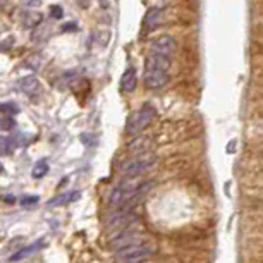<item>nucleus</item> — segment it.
<instances>
[{"instance_id": "obj_1", "label": "nucleus", "mask_w": 263, "mask_h": 263, "mask_svg": "<svg viewBox=\"0 0 263 263\" xmlns=\"http://www.w3.org/2000/svg\"><path fill=\"white\" fill-rule=\"evenodd\" d=\"M152 186H153L152 181L138 182L134 179L121 182V184H117L112 189L110 198H108V205L114 210H122V208L131 210L150 191Z\"/></svg>"}, {"instance_id": "obj_2", "label": "nucleus", "mask_w": 263, "mask_h": 263, "mask_svg": "<svg viewBox=\"0 0 263 263\" xmlns=\"http://www.w3.org/2000/svg\"><path fill=\"white\" fill-rule=\"evenodd\" d=\"M157 251V246L148 239H143L131 246H126L122 250L114 251L115 263H143L152 258Z\"/></svg>"}, {"instance_id": "obj_3", "label": "nucleus", "mask_w": 263, "mask_h": 263, "mask_svg": "<svg viewBox=\"0 0 263 263\" xmlns=\"http://www.w3.org/2000/svg\"><path fill=\"white\" fill-rule=\"evenodd\" d=\"M143 239H146V237H145V234H143V229H141V226H139V222L131 224V226L124 227V229L108 232V246L114 251L122 250V248H126V246H131V244H136Z\"/></svg>"}, {"instance_id": "obj_4", "label": "nucleus", "mask_w": 263, "mask_h": 263, "mask_svg": "<svg viewBox=\"0 0 263 263\" xmlns=\"http://www.w3.org/2000/svg\"><path fill=\"white\" fill-rule=\"evenodd\" d=\"M157 164V157L153 152H143L138 155L131 157L129 160H126L122 165L121 172L128 179H138L139 175L146 174L148 170H152Z\"/></svg>"}, {"instance_id": "obj_5", "label": "nucleus", "mask_w": 263, "mask_h": 263, "mask_svg": "<svg viewBox=\"0 0 263 263\" xmlns=\"http://www.w3.org/2000/svg\"><path fill=\"white\" fill-rule=\"evenodd\" d=\"M153 119H155V108L148 103L143 105L138 112H134V114L129 117L128 128H126L128 129V134L129 136H139L150 124H152Z\"/></svg>"}, {"instance_id": "obj_6", "label": "nucleus", "mask_w": 263, "mask_h": 263, "mask_svg": "<svg viewBox=\"0 0 263 263\" xmlns=\"http://www.w3.org/2000/svg\"><path fill=\"white\" fill-rule=\"evenodd\" d=\"M175 50H177V45H175L174 38L169 36V34H164V36H159L152 41V54L170 59L175 54Z\"/></svg>"}, {"instance_id": "obj_7", "label": "nucleus", "mask_w": 263, "mask_h": 263, "mask_svg": "<svg viewBox=\"0 0 263 263\" xmlns=\"http://www.w3.org/2000/svg\"><path fill=\"white\" fill-rule=\"evenodd\" d=\"M145 86L150 90H160L169 83V72L167 71H153V69H146L145 71Z\"/></svg>"}, {"instance_id": "obj_8", "label": "nucleus", "mask_w": 263, "mask_h": 263, "mask_svg": "<svg viewBox=\"0 0 263 263\" xmlns=\"http://www.w3.org/2000/svg\"><path fill=\"white\" fill-rule=\"evenodd\" d=\"M162 16H164V9L162 7H152V9L146 12L145 19H143V30L145 31H153L160 26L162 23Z\"/></svg>"}, {"instance_id": "obj_9", "label": "nucleus", "mask_w": 263, "mask_h": 263, "mask_svg": "<svg viewBox=\"0 0 263 263\" xmlns=\"http://www.w3.org/2000/svg\"><path fill=\"white\" fill-rule=\"evenodd\" d=\"M145 67L146 69H153V71H167L170 69V59L162 57V55L157 54H150L145 61Z\"/></svg>"}, {"instance_id": "obj_10", "label": "nucleus", "mask_w": 263, "mask_h": 263, "mask_svg": "<svg viewBox=\"0 0 263 263\" xmlns=\"http://www.w3.org/2000/svg\"><path fill=\"white\" fill-rule=\"evenodd\" d=\"M136 86H138L136 69H134V67L126 69L124 74H122V78H121V90L124 91V93H131V91L136 90Z\"/></svg>"}, {"instance_id": "obj_11", "label": "nucleus", "mask_w": 263, "mask_h": 263, "mask_svg": "<svg viewBox=\"0 0 263 263\" xmlns=\"http://www.w3.org/2000/svg\"><path fill=\"white\" fill-rule=\"evenodd\" d=\"M19 88L28 97H34V95L40 93V83H38V79L34 76H24V78H21Z\"/></svg>"}, {"instance_id": "obj_12", "label": "nucleus", "mask_w": 263, "mask_h": 263, "mask_svg": "<svg viewBox=\"0 0 263 263\" xmlns=\"http://www.w3.org/2000/svg\"><path fill=\"white\" fill-rule=\"evenodd\" d=\"M79 198V193L74 191V193H66V195H59L55 196V198H52L50 201H48V206H59V205H67V203H72L74 199Z\"/></svg>"}, {"instance_id": "obj_13", "label": "nucleus", "mask_w": 263, "mask_h": 263, "mask_svg": "<svg viewBox=\"0 0 263 263\" xmlns=\"http://www.w3.org/2000/svg\"><path fill=\"white\" fill-rule=\"evenodd\" d=\"M41 246H43L41 243H34V244H31V246H28V248H23V250H19L17 253H14L12 257L9 258V260H10V262L23 260V258H26V257H30V255H33L34 251H38Z\"/></svg>"}, {"instance_id": "obj_14", "label": "nucleus", "mask_w": 263, "mask_h": 263, "mask_svg": "<svg viewBox=\"0 0 263 263\" xmlns=\"http://www.w3.org/2000/svg\"><path fill=\"white\" fill-rule=\"evenodd\" d=\"M40 19H41V16L38 12H26V14H24V17H23V26L34 28V26H38Z\"/></svg>"}, {"instance_id": "obj_15", "label": "nucleus", "mask_w": 263, "mask_h": 263, "mask_svg": "<svg viewBox=\"0 0 263 263\" xmlns=\"http://www.w3.org/2000/svg\"><path fill=\"white\" fill-rule=\"evenodd\" d=\"M48 172V164L45 162V160H40V162L36 164V165L33 167V177L34 179H41L45 177Z\"/></svg>"}, {"instance_id": "obj_16", "label": "nucleus", "mask_w": 263, "mask_h": 263, "mask_svg": "<svg viewBox=\"0 0 263 263\" xmlns=\"http://www.w3.org/2000/svg\"><path fill=\"white\" fill-rule=\"evenodd\" d=\"M0 112H5V114H17L19 108L16 103H0Z\"/></svg>"}, {"instance_id": "obj_17", "label": "nucleus", "mask_w": 263, "mask_h": 263, "mask_svg": "<svg viewBox=\"0 0 263 263\" xmlns=\"http://www.w3.org/2000/svg\"><path fill=\"white\" fill-rule=\"evenodd\" d=\"M21 203H23V206H31L34 203H38V196H24Z\"/></svg>"}, {"instance_id": "obj_18", "label": "nucleus", "mask_w": 263, "mask_h": 263, "mask_svg": "<svg viewBox=\"0 0 263 263\" xmlns=\"http://www.w3.org/2000/svg\"><path fill=\"white\" fill-rule=\"evenodd\" d=\"M50 16L55 17V19H61V17H62V9L59 5H54L50 9Z\"/></svg>"}, {"instance_id": "obj_19", "label": "nucleus", "mask_w": 263, "mask_h": 263, "mask_svg": "<svg viewBox=\"0 0 263 263\" xmlns=\"http://www.w3.org/2000/svg\"><path fill=\"white\" fill-rule=\"evenodd\" d=\"M62 30H64V31H76V30H78V26H76V23H67V24H64V26H62Z\"/></svg>"}, {"instance_id": "obj_20", "label": "nucleus", "mask_w": 263, "mask_h": 263, "mask_svg": "<svg viewBox=\"0 0 263 263\" xmlns=\"http://www.w3.org/2000/svg\"><path fill=\"white\" fill-rule=\"evenodd\" d=\"M3 199H5V201H9V203H12L16 198H14V196H3Z\"/></svg>"}, {"instance_id": "obj_21", "label": "nucleus", "mask_w": 263, "mask_h": 263, "mask_svg": "<svg viewBox=\"0 0 263 263\" xmlns=\"http://www.w3.org/2000/svg\"><path fill=\"white\" fill-rule=\"evenodd\" d=\"M28 3H31V5H34V3H40V0H26Z\"/></svg>"}, {"instance_id": "obj_22", "label": "nucleus", "mask_w": 263, "mask_h": 263, "mask_svg": "<svg viewBox=\"0 0 263 263\" xmlns=\"http://www.w3.org/2000/svg\"><path fill=\"white\" fill-rule=\"evenodd\" d=\"M0 172H3V167H2V164H0Z\"/></svg>"}]
</instances>
